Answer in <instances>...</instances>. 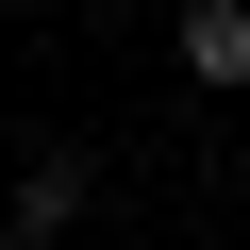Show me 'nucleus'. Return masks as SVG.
I'll use <instances>...</instances> for the list:
<instances>
[{"mask_svg":"<svg viewBox=\"0 0 250 250\" xmlns=\"http://www.w3.org/2000/svg\"><path fill=\"white\" fill-rule=\"evenodd\" d=\"M167 50H184V83L250 100V0H184V17H167Z\"/></svg>","mask_w":250,"mask_h":250,"instance_id":"obj_1","label":"nucleus"},{"mask_svg":"<svg viewBox=\"0 0 250 250\" xmlns=\"http://www.w3.org/2000/svg\"><path fill=\"white\" fill-rule=\"evenodd\" d=\"M67 217H83V150H34V167H17V233H34V250H50V233H67Z\"/></svg>","mask_w":250,"mask_h":250,"instance_id":"obj_2","label":"nucleus"}]
</instances>
